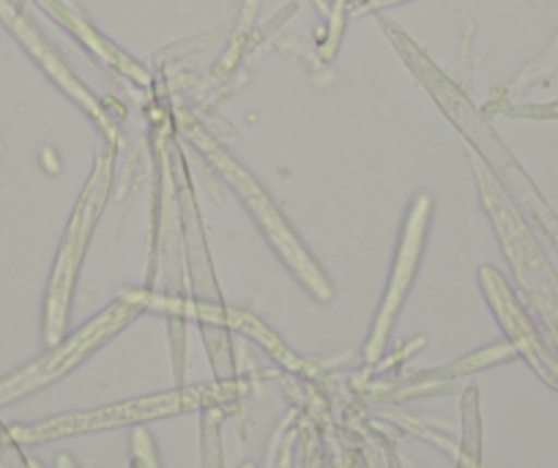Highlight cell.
I'll use <instances>...</instances> for the list:
<instances>
[{"instance_id": "obj_2", "label": "cell", "mask_w": 558, "mask_h": 468, "mask_svg": "<svg viewBox=\"0 0 558 468\" xmlns=\"http://www.w3.org/2000/svg\"><path fill=\"white\" fill-rule=\"evenodd\" d=\"M487 203H490L493 214H496V225L501 228L504 233V244H507V252L512 255L514 268H518V277L523 279L525 288L531 290V296L536 299L539 310L547 312V319L558 321V283L556 277L550 274V268L545 266V257L542 252L536 250L534 239H529L523 225L514 219L512 212L507 208H498L496 201L485 192Z\"/></svg>"}, {"instance_id": "obj_3", "label": "cell", "mask_w": 558, "mask_h": 468, "mask_svg": "<svg viewBox=\"0 0 558 468\" xmlns=\"http://www.w3.org/2000/svg\"><path fill=\"white\" fill-rule=\"evenodd\" d=\"M208 397L206 389L186 392V395H159L151 400H134L126 406H112L105 411L94 413H77V417H66L63 422L52 424L56 433H80V430H99V428H116V424L137 422V419L151 417H168V413L186 411V408L203 406Z\"/></svg>"}, {"instance_id": "obj_4", "label": "cell", "mask_w": 558, "mask_h": 468, "mask_svg": "<svg viewBox=\"0 0 558 468\" xmlns=\"http://www.w3.org/2000/svg\"><path fill=\"white\" fill-rule=\"evenodd\" d=\"M427 212H430V197L422 195L418 197L416 208L408 217V228L405 236H402V247H400V257H397L395 274H391L389 283V293H386L384 307H380V319H378V329H375V340H373V357H378L380 340L389 332L391 321H395L397 310H400L402 299H405V290L411 285L413 268H416L418 252H422V236H425V225H427Z\"/></svg>"}, {"instance_id": "obj_1", "label": "cell", "mask_w": 558, "mask_h": 468, "mask_svg": "<svg viewBox=\"0 0 558 468\" xmlns=\"http://www.w3.org/2000/svg\"><path fill=\"white\" fill-rule=\"evenodd\" d=\"M214 159V163L222 168L225 179L230 181V184L235 187V190L244 195V203L252 208V214L257 217V223H260V228L266 230V236L271 239V244L277 247L279 252H282V257L288 261V266L296 268L299 277H304L310 283V288L315 290L318 296H329V283H326V277H320L318 268L313 266V261H310L307 255H304V250L299 247V241L293 239V233L288 230V225L282 223V217L277 214V208H274V203L268 201L266 192L260 190V187L255 184V181L250 179V173L246 170H241L239 165L230 159L225 151H219L217 145L211 148V154H208Z\"/></svg>"}, {"instance_id": "obj_5", "label": "cell", "mask_w": 558, "mask_h": 468, "mask_svg": "<svg viewBox=\"0 0 558 468\" xmlns=\"http://www.w3.org/2000/svg\"><path fill=\"white\" fill-rule=\"evenodd\" d=\"M107 176H110V165H99L94 176V184H90L88 197L80 206L77 217H74V225L69 233L77 236V241L63 250V257H58V279H56V290H61V304H66V290L72 288L74 279V268L80 263V250H85V239L90 236V228L96 225V217L101 212V203H105V187H107Z\"/></svg>"}]
</instances>
